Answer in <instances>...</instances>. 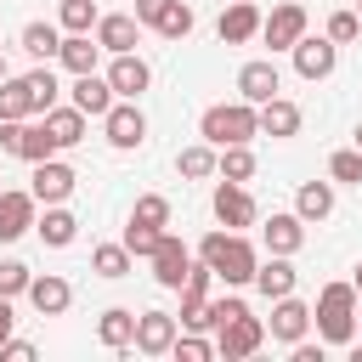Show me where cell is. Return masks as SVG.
Returning a JSON list of instances; mask_svg holds the SVG:
<instances>
[{
  "instance_id": "obj_1",
  "label": "cell",
  "mask_w": 362,
  "mask_h": 362,
  "mask_svg": "<svg viewBox=\"0 0 362 362\" xmlns=\"http://www.w3.org/2000/svg\"><path fill=\"white\" fill-rule=\"evenodd\" d=\"M198 260L226 283V288H243L249 277H255V266H260V249L243 238V232H232V226H215L204 243H198Z\"/></svg>"
},
{
  "instance_id": "obj_2",
  "label": "cell",
  "mask_w": 362,
  "mask_h": 362,
  "mask_svg": "<svg viewBox=\"0 0 362 362\" xmlns=\"http://www.w3.org/2000/svg\"><path fill=\"white\" fill-rule=\"evenodd\" d=\"M356 288L351 283H322V294H317V305H311V328H317V339L322 345H351L356 339Z\"/></svg>"
},
{
  "instance_id": "obj_3",
  "label": "cell",
  "mask_w": 362,
  "mask_h": 362,
  "mask_svg": "<svg viewBox=\"0 0 362 362\" xmlns=\"http://www.w3.org/2000/svg\"><path fill=\"white\" fill-rule=\"evenodd\" d=\"M198 136L209 141V147H238V141H255L260 136V113H255V102H215V107H204V119H198Z\"/></svg>"
},
{
  "instance_id": "obj_4",
  "label": "cell",
  "mask_w": 362,
  "mask_h": 362,
  "mask_svg": "<svg viewBox=\"0 0 362 362\" xmlns=\"http://www.w3.org/2000/svg\"><path fill=\"white\" fill-rule=\"evenodd\" d=\"M102 136H107V147H119V153H136V147L147 141V113H141L136 102L113 96V107L102 113Z\"/></svg>"
},
{
  "instance_id": "obj_5",
  "label": "cell",
  "mask_w": 362,
  "mask_h": 362,
  "mask_svg": "<svg viewBox=\"0 0 362 362\" xmlns=\"http://www.w3.org/2000/svg\"><path fill=\"white\" fill-rule=\"evenodd\" d=\"M260 345H266V322L249 317V311H238L232 322L215 328V356H226V362H243V356H255Z\"/></svg>"
},
{
  "instance_id": "obj_6",
  "label": "cell",
  "mask_w": 362,
  "mask_h": 362,
  "mask_svg": "<svg viewBox=\"0 0 362 362\" xmlns=\"http://www.w3.org/2000/svg\"><path fill=\"white\" fill-rule=\"evenodd\" d=\"M209 209H215V221H221V226H232V232H243V226H255V221H260L249 181H221V187H215V198H209Z\"/></svg>"
},
{
  "instance_id": "obj_7",
  "label": "cell",
  "mask_w": 362,
  "mask_h": 362,
  "mask_svg": "<svg viewBox=\"0 0 362 362\" xmlns=\"http://www.w3.org/2000/svg\"><path fill=\"white\" fill-rule=\"evenodd\" d=\"M288 57H294V74H300V79H328L334 62H339V45H334L328 34H300V40L288 45Z\"/></svg>"
},
{
  "instance_id": "obj_8",
  "label": "cell",
  "mask_w": 362,
  "mask_h": 362,
  "mask_svg": "<svg viewBox=\"0 0 362 362\" xmlns=\"http://www.w3.org/2000/svg\"><path fill=\"white\" fill-rule=\"evenodd\" d=\"M79 187V175H74V164H62L57 153L51 158H40L34 164V175H28V192L40 198V204H68V192Z\"/></svg>"
},
{
  "instance_id": "obj_9",
  "label": "cell",
  "mask_w": 362,
  "mask_h": 362,
  "mask_svg": "<svg viewBox=\"0 0 362 362\" xmlns=\"http://www.w3.org/2000/svg\"><path fill=\"white\" fill-rule=\"evenodd\" d=\"M153 283L158 288H181V277H187V266H192V249L175 238V232H158V243H153Z\"/></svg>"
},
{
  "instance_id": "obj_10",
  "label": "cell",
  "mask_w": 362,
  "mask_h": 362,
  "mask_svg": "<svg viewBox=\"0 0 362 362\" xmlns=\"http://www.w3.org/2000/svg\"><path fill=\"white\" fill-rule=\"evenodd\" d=\"M300 34H305V6L300 0H283V6H272V17H260V40L272 51H288Z\"/></svg>"
},
{
  "instance_id": "obj_11",
  "label": "cell",
  "mask_w": 362,
  "mask_h": 362,
  "mask_svg": "<svg viewBox=\"0 0 362 362\" xmlns=\"http://www.w3.org/2000/svg\"><path fill=\"white\" fill-rule=\"evenodd\" d=\"M260 243H266V255H300L305 221H300L294 209H272V215L260 221Z\"/></svg>"
},
{
  "instance_id": "obj_12",
  "label": "cell",
  "mask_w": 362,
  "mask_h": 362,
  "mask_svg": "<svg viewBox=\"0 0 362 362\" xmlns=\"http://www.w3.org/2000/svg\"><path fill=\"white\" fill-rule=\"evenodd\" d=\"M266 334H272L277 345H294V339H305V334H311V305H305V300H294V294L272 300V322H266Z\"/></svg>"
},
{
  "instance_id": "obj_13",
  "label": "cell",
  "mask_w": 362,
  "mask_h": 362,
  "mask_svg": "<svg viewBox=\"0 0 362 362\" xmlns=\"http://www.w3.org/2000/svg\"><path fill=\"white\" fill-rule=\"evenodd\" d=\"M175 328H181V322H175L170 311H136V339H130V345H136L141 356H170Z\"/></svg>"
},
{
  "instance_id": "obj_14",
  "label": "cell",
  "mask_w": 362,
  "mask_h": 362,
  "mask_svg": "<svg viewBox=\"0 0 362 362\" xmlns=\"http://www.w3.org/2000/svg\"><path fill=\"white\" fill-rule=\"evenodd\" d=\"M96 45H102L107 57L136 51V45H141V23H136V11H102V17H96Z\"/></svg>"
},
{
  "instance_id": "obj_15",
  "label": "cell",
  "mask_w": 362,
  "mask_h": 362,
  "mask_svg": "<svg viewBox=\"0 0 362 362\" xmlns=\"http://www.w3.org/2000/svg\"><path fill=\"white\" fill-rule=\"evenodd\" d=\"M107 85H113V96H124V102H141V90L153 85V68H147L136 51H119V57L107 62Z\"/></svg>"
},
{
  "instance_id": "obj_16",
  "label": "cell",
  "mask_w": 362,
  "mask_h": 362,
  "mask_svg": "<svg viewBox=\"0 0 362 362\" xmlns=\"http://www.w3.org/2000/svg\"><path fill=\"white\" fill-rule=\"evenodd\" d=\"M277 90H283V74H277V62H272V57H255V62H243V68H238V96H243V102H255V107H260V102H272Z\"/></svg>"
},
{
  "instance_id": "obj_17",
  "label": "cell",
  "mask_w": 362,
  "mask_h": 362,
  "mask_svg": "<svg viewBox=\"0 0 362 362\" xmlns=\"http://www.w3.org/2000/svg\"><path fill=\"white\" fill-rule=\"evenodd\" d=\"M34 215H40V198L34 192H0V243H17L23 232H34Z\"/></svg>"
},
{
  "instance_id": "obj_18",
  "label": "cell",
  "mask_w": 362,
  "mask_h": 362,
  "mask_svg": "<svg viewBox=\"0 0 362 362\" xmlns=\"http://www.w3.org/2000/svg\"><path fill=\"white\" fill-rule=\"evenodd\" d=\"M68 102L85 113V119H102L107 107H113V85H107V74H74V85H68Z\"/></svg>"
},
{
  "instance_id": "obj_19",
  "label": "cell",
  "mask_w": 362,
  "mask_h": 362,
  "mask_svg": "<svg viewBox=\"0 0 362 362\" xmlns=\"http://www.w3.org/2000/svg\"><path fill=\"white\" fill-rule=\"evenodd\" d=\"M266 300H283V294H294V283H300V272H294V255H266L260 266H255V277H249Z\"/></svg>"
},
{
  "instance_id": "obj_20",
  "label": "cell",
  "mask_w": 362,
  "mask_h": 362,
  "mask_svg": "<svg viewBox=\"0 0 362 362\" xmlns=\"http://www.w3.org/2000/svg\"><path fill=\"white\" fill-rule=\"evenodd\" d=\"M260 113V136H272V141H288V136H300V102H288V96H272V102H260L255 107Z\"/></svg>"
},
{
  "instance_id": "obj_21",
  "label": "cell",
  "mask_w": 362,
  "mask_h": 362,
  "mask_svg": "<svg viewBox=\"0 0 362 362\" xmlns=\"http://www.w3.org/2000/svg\"><path fill=\"white\" fill-rule=\"evenodd\" d=\"M28 305H34L40 317H62V311L74 305V288H68V277H57V272H45V277H28Z\"/></svg>"
},
{
  "instance_id": "obj_22",
  "label": "cell",
  "mask_w": 362,
  "mask_h": 362,
  "mask_svg": "<svg viewBox=\"0 0 362 362\" xmlns=\"http://www.w3.org/2000/svg\"><path fill=\"white\" fill-rule=\"evenodd\" d=\"M215 34H221V45H249V40L260 34V11H255V0H232V6L221 11Z\"/></svg>"
},
{
  "instance_id": "obj_23",
  "label": "cell",
  "mask_w": 362,
  "mask_h": 362,
  "mask_svg": "<svg viewBox=\"0 0 362 362\" xmlns=\"http://www.w3.org/2000/svg\"><path fill=\"white\" fill-rule=\"evenodd\" d=\"M34 232H40V243H45V249H68V243L79 238V221H74V209L45 204V215H34Z\"/></svg>"
},
{
  "instance_id": "obj_24",
  "label": "cell",
  "mask_w": 362,
  "mask_h": 362,
  "mask_svg": "<svg viewBox=\"0 0 362 362\" xmlns=\"http://www.w3.org/2000/svg\"><path fill=\"white\" fill-rule=\"evenodd\" d=\"M40 119H45V130H51L57 153H62V147H79V141H85V113H79L74 102H68V107H62V102H57V107H45Z\"/></svg>"
},
{
  "instance_id": "obj_25",
  "label": "cell",
  "mask_w": 362,
  "mask_h": 362,
  "mask_svg": "<svg viewBox=\"0 0 362 362\" xmlns=\"http://www.w3.org/2000/svg\"><path fill=\"white\" fill-rule=\"evenodd\" d=\"M96 339H102L107 351H130V339H136V311H130V305H107V311L96 317Z\"/></svg>"
},
{
  "instance_id": "obj_26",
  "label": "cell",
  "mask_w": 362,
  "mask_h": 362,
  "mask_svg": "<svg viewBox=\"0 0 362 362\" xmlns=\"http://www.w3.org/2000/svg\"><path fill=\"white\" fill-rule=\"evenodd\" d=\"M294 215H300L305 226H311V221H328V215H334V181H300Z\"/></svg>"
},
{
  "instance_id": "obj_27",
  "label": "cell",
  "mask_w": 362,
  "mask_h": 362,
  "mask_svg": "<svg viewBox=\"0 0 362 362\" xmlns=\"http://www.w3.org/2000/svg\"><path fill=\"white\" fill-rule=\"evenodd\" d=\"M57 62H62L68 74H90V68L102 62V45H96V34H62V51H57Z\"/></svg>"
},
{
  "instance_id": "obj_28",
  "label": "cell",
  "mask_w": 362,
  "mask_h": 362,
  "mask_svg": "<svg viewBox=\"0 0 362 362\" xmlns=\"http://www.w3.org/2000/svg\"><path fill=\"white\" fill-rule=\"evenodd\" d=\"M215 175H221V181H255V153H249V141L215 147Z\"/></svg>"
},
{
  "instance_id": "obj_29",
  "label": "cell",
  "mask_w": 362,
  "mask_h": 362,
  "mask_svg": "<svg viewBox=\"0 0 362 362\" xmlns=\"http://www.w3.org/2000/svg\"><path fill=\"white\" fill-rule=\"evenodd\" d=\"M23 51H28L34 62H51V57L62 51V28H57V23H28V28H23Z\"/></svg>"
},
{
  "instance_id": "obj_30",
  "label": "cell",
  "mask_w": 362,
  "mask_h": 362,
  "mask_svg": "<svg viewBox=\"0 0 362 362\" xmlns=\"http://www.w3.org/2000/svg\"><path fill=\"white\" fill-rule=\"evenodd\" d=\"M23 79H28V102H34V113H45V107H57V102H62V85H57V74H51V62H40V68H28Z\"/></svg>"
},
{
  "instance_id": "obj_31",
  "label": "cell",
  "mask_w": 362,
  "mask_h": 362,
  "mask_svg": "<svg viewBox=\"0 0 362 362\" xmlns=\"http://www.w3.org/2000/svg\"><path fill=\"white\" fill-rule=\"evenodd\" d=\"M175 170H181L187 181H209V175H215V147H209V141L181 147V153H175Z\"/></svg>"
},
{
  "instance_id": "obj_32",
  "label": "cell",
  "mask_w": 362,
  "mask_h": 362,
  "mask_svg": "<svg viewBox=\"0 0 362 362\" xmlns=\"http://www.w3.org/2000/svg\"><path fill=\"white\" fill-rule=\"evenodd\" d=\"M0 119H34V102H28V79H0Z\"/></svg>"
},
{
  "instance_id": "obj_33",
  "label": "cell",
  "mask_w": 362,
  "mask_h": 362,
  "mask_svg": "<svg viewBox=\"0 0 362 362\" xmlns=\"http://www.w3.org/2000/svg\"><path fill=\"white\" fill-rule=\"evenodd\" d=\"M90 272L96 277H124L130 272V249L124 243H96L90 249Z\"/></svg>"
},
{
  "instance_id": "obj_34",
  "label": "cell",
  "mask_w": 362,
  "mask_h": 362,
  "mask_svg": "<svg viewBox=\"0 0 362 362\" xmlns=\"http://www.w3.org/2000/svg\"><path fill=\"white\" fill-rule=\"evenodd\" d=\"M192 23H198V17H192V6H187V0H170V6H164V17H158L153 28H158L164 40H187V34H192Z\"/></svg>"
},
{
  "instance_id": "obj_35",
  "label": "cell",
  "mask_w": 362,
  "mask_h": 362,
  "mask_svg": "<svg viewBox=\"0 0 362 362\" xmlns=\"http://www.w3.org/2000/svg\"><path fill=\"white\" fill-rule=\"evenodd\" d=\"M130 221H141V226H158V232H164V226H170V198H164V192H141V198H136V209H130Z\"/></svg>"
},
{
  "instance_id": "obj_36",
  "label": "cell",
  "mask_w": 362,
  "mask_h": 362,
  "mask_svg": "<svg viewBox=\"0 0 362 362\" xmlns=\"http://www.w3.org/2000/svg\"><path fill=\"white\" fill-rule=\"evenodd\" d=\"M328 181H339V187H362V153H356V147H339V153L328 158Z\"/></svg>"
},
{
  "instance_id": "obj_37",
  "label": "cell",
  "mask_w": 362,
  "mask_h": 362,
  "mask_svg": "<svg viewBox=\"0 0 362 362\" xmlns=\"http://www.w3.org/2000/svg\"><path fill=\"white\" fill-rule=\"evenodd\" d=\"M57 17H62V28H68V34H90L102 11H96V0H62V11H57Z\"/></svg>"
},
{
  "instance_id": "obj_38",
  "label": "cell",
  "mask_w": 362,
  "mask_h": 362,
  "mask_svg": "<svg viewBox=\"0 0 362 362\" xmlns=\"http://www.w3.org/2000/svg\"><path fill=\"white\" fill-rule=\"evenodd\" d=\"M170 356H181V362H209V356H215V339H198L192 328H187V334L175 328V345H170Z\"/></svg>"
},
{
  "instance_id": "obj_39",
  "label": "cell",
  "mask_w": 362,
  "mask_h": 362,
  "mask_svg": "<svg viewBox=\"0 0 362 362\" xmlns=\"http://www.w3.org/2000/svg\"><path fill=\"white\" fill-rule=\"evenodd\" d=\"M119 243L130 249V260H147V255H153V243H158V226H141V221H130Z\"/></svg>"
},
{
  "instance_id": "obj_40",
  "label": "cell",
  "mask_w": 362,
  "mask_h": 362,
  "mask_svg": "<svg viewBox=\"0 0 362 362\" xmlns=\"http://www.w3.org/2000/svg\"><path fill=\"white\" fill-rule=\"evenodd\" d=\"M28 277H34V272H28L23 260H0V294H6V300L28 294Z\"/></svg>"
},
{
  "instance_id": "obj_41",
  "label": "cell",
  "mask_w": 362,
  "mask_h": 362,
  "mask_svg": "<svg viewBox=\"0 0 362 362\" xmlns=\"http://www.w3.org/2000/svg\"><path fill=\"white\" fill-rule=\"evenodd\" d=\"M356 34H362V17H356V11H334V17H328V40H334V45H351Z\"/></svg>"
},
{
  "instance_id": "obj_42",
  "label": "cell",
  "mask_w": 362,
  "mask_h": 362,
  "mask_svg": "<svg viewBox=\"0 0 362 362\" xmlns=\"http://www.w3.org/2000/svg\"><path fill=\"white\" fill-rule=\"evenodd\" d=\"M164 6H170V0H136V23H141V28H153V23L164 17Z\"/></svg>"
},
{
  "instance_id": "obj_43",
  "label": "cell",
  "mask_w": 362,
  "mask_h": 362,
  "mask_svg": "<svg viewBox=\"0 0 362 362\" xmlns=\"http://www.w3.org/2000/svg\"><path fill=\"white\" fill-rule=\"evenodd\" d=\"M0 356H11V362H34V345H28V339H6Z\"/></svg>"
},
{
  "instance_id": "obj_44",
  "label": "cell",
  "mask_w": 362,
  "mask_h": 362,
  "mask_svg": "<svg viewBox=\"0 0 362 362\" xmlns=\"http://www.w3.org/2000/svg\"><path fill=\"white\" fill-rule=\"evenodd\" d=\"M288 356H294V362H322V345H305V339H294V345H288Z\"/></svg>"
},
{
  "instance_id": "obj_45",
  "label": "cell",
  "mask_w": 362,
  "mask_h": 362,
  "mask_svg": "<svg viewBox=\"0 0 362 362\" xmlns=\"http://www.w3.org/2000/svg\"><path fill=\"white\" fill-rule=\"evenodd\" d=\"M11 328H17V311H11V300H6V294H0V345H6V339H11Z\"/></svg>"
},
{
  "instance_id": "obj_46",
  "label": "cell",
  "mask_w": 362,
  "mask_h": 362,
  "mask_svg": "<svg viewBox=\"0 0 362 362\" xmlns=\"http://www.w3.org/2000/svg\"><path fill=\"white\" fill-rule=\"evenodd\" d=\"M351 288H356V300H362V266H356V272H351Z\"/></svg>"
},
{
  "instance_id": "obj_47",
  "label": "cell",
  "mask_w": 362,
  "mask_h": 362,
  "mask_svg": "<svg viewBox=\"0 0 362 362\" xmlns=\"http://www.w3.org/2000/svg\"><path fill=\"white\" fill-rule=\"evenodd\" d=\"M356 153H362V124H356Z\"/></svg>"
},
{
  "instance_id": "obj_48",
  "label": "cell",
  "mask_w": 362,
  "mask_h": 362,
  "mask_svg": "<svg viewBox=\"0 0 362 362\" xmlns=\"http://www.w3.org/2000/svg\"><path fill=\"white\" fill-rule=\"evenodd\" d=\"M0 79H6V57H0Z\"/></svg>"
},
{
  "instance_id": "obj_49",
  "label": "cell",
  "mask_w": 362,
  "mask_h": 362,
  "mask_svg": "<svg viewBox=\"0 0 362 362\" xmlns=\"http://www.w3.org/2000/svg\"><path fill=\"white\" fill-rule=\"evenodd\" d=\"M356 17H362V0H356Z\"/></svg>"
},
{
  "instance_id": "obj_50",
  "label": "cell",
  "mask_w": 362,
  "mask_h": 362,
  "mask_svg": "<svg viewBox=\"0 0 362 362\" xmlns=\"http://www.w3.org/2000/svg\"><path fill=\"white\" fill-rule=\"evenodd\" d=\"M356 328H362V317H356Z\"/></svg>"
}]
</instances>
